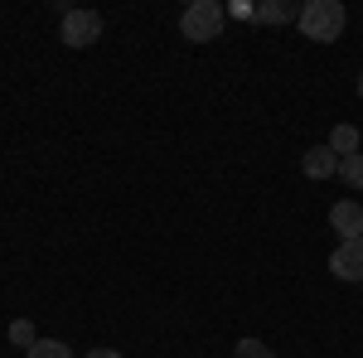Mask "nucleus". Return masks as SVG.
Here are the masks:
<instances>
[{"label": "nucleus", "mask_w": 363, "mask_h": 358, "mask_svg": "<svg viewBox=\"0 0 363 358\" xmlns=\"http://www.w3.org/2000/svg\"><path fill=\"white\" fill-rule=\"evenodd\" d=\"M349 25V10L344 0H306L301 5V34L315 39V44H335Z\"/></svg>", "instance_id": "1"}, {"label": "nucleus", "mask_w": 363, "mask_h": 358, "mask_svg": "<svg viewBox=\"0 0 363 358\" xmlns=\"http://www.w3.org/2000/svg\"><path fill=\"white\" fill-rule=\"evenodd\" d=\"M223 5L218 0H194V5H184V15H179V34L189 39V44H208V39H218L223 34Z\"/></svg>", "instance_id": "2"}, {"label": "nucleus", "mask_w": 363, "mask_h": 358, "mask_svg": "<svg viewBox=\"0 0 363 358\" xmlns=\"http://www.w3.org/2000/svg\"><path fill=\"white\" fill-rule=\"evenodd\" d=\"M58 39L68 49H87L102 39V15L97 10H63V25H58Z\"/></svg>", "instance_id": "3"}, {"label": "nucleus", "mask_w": 363, "mask_h": 358, "mask_svg": "<svg viewBox=\"0 0 363 358\" xmlns=\"http://www.w3.org/2000/svg\"><path fill=\"white\" fill-rule=\"evenodd\" d=\"M330 272H335L339 281H363V237L339 242V247L330 252Z\"/></svg>", "instance_id": "4"}, {"label": "nucleus", "mask_w": 363, "mask_h": 358, "mask_svg": "<svg viewBox=\"0 0 363 358\" xmlns=\"http://www.w3.org/2000/svg\"><path fill=\"white\" fill-rule=\"evenodd\" d=\"M330 228L339 233V242H354V237H363V203H354V198H339L335 208H330Z\"/></svg>", "instance_id": "5"}, {"label": "nucleus", "mask_w": 363, "mask_h": 358, "mask_svg": "<svg viewBox=\"0 0 363 358\" xmlns=\"http://www.w3.org/2000/svg\"><path fill=\"white\" fill-rule=\"evenodd\" d=\"M301 169H306V179H335L339 174V155L330 145H310L306 155H301Z\"/></svg>", "instance_id": "6"}, {"label": "nucleus", "mask_w": 363, "mask_h": 358, "mask_svg": "<svg viewBox=\"0 0 363 358\" xmlns=\"http://www.w3.org/2000/svg\"><path fill=\"white\" fill-rule=\"evenodd\" d=\"M257 20L262 25H291V20L301 25V5H291V0H262L257 5Z\"/></svg>", "instance_id": "7"}, {"label": "nucleus", "mask_w": 363, "mask_h": 358, "mask_svg": "<svg viewBox=\"0 0 363 358\" xmlns=\"http://www.w3.org/2000/svg\"><path fill=\"white\" fill-rule=\"evenodd\" d=\"M325 145H330L339 160H344V155H359V150H363V136H359V126H335Z\"/></svg>", "instance_id": "8"}, {"label": "nucleus", "mask_w": 363, "mask_h": 358, "mask_svg": "<svg viewBox=\"0 0 363 358\" xmlns=\"http://www.w3.org/2000/svg\"><path fill=\"white\" fill-rule=\"evenodd\" d=\"M339 179H344L349 189H363V150H359V155H344V160H339Z\"/></svg>", "instance_id": "9"}, {"label": "nucleus", "mask_w": 363, "mask_h": 358, "mask_svg": "<svg viewBox=\"0 0 363 358\" xmlns=\"http://www.w3.org/2000/svg\"><path fill=\"white\" fill-rule=\"evenodd\" d=\"M25 358H73V349H68L63 339H39V344H34Z\"/></svg>", "instance_id": "10"}, {"label": "nucleus", "mask_w": 363, "mask_h": 358, "mask_svg": "<svg viewBox=\"0 0 363 358\" xmlns=\"http://www.w3.org/2000/svg\"><path fill=\"white\" fill-rule=\"evenodd\" d=\"M10 344H15V349H34V344H39V334H34V325H29V320H15V325H10Z\"/></svg>", "instance_id": "11"}, {"label": "nucleus", "mask_w": 363, "mask_h": 358, "mask_svg": "<svg viewBox=\"0 0 363 358\" xmlns=\"http://www.w3.org/2000/svg\"><path fill=\"white\" fill-rule=\"evenodd\" d=\"M233 358H272V349H267L262 339H238V349H233Z\"/></svg>", "instance_id": "12"}, {"label": "nucleus", "mask_w": 363, "mask_h": 358, "mask_svg": "<svg viewBox=\"0 0 363 358\" xmlns=\"http://www.w3.org/2000/svg\"><path fill=\"white\" fill-rule=\"evenodd\" d=\"M223 15H233V20H257V5L252 0H238V5H223Z\"/></svg>", "instance_id": "13"}, {"label": "nucleus", "mask_w": 363, "mask_h": 358, "mask_svg": "<svg viewBox=\"0 0 363 358\" xmlns=\"http://www.w3.org/2000/svg\"><path fill=\"white\" fill-rule=\"evenodd\" d=\"M87 358H126V354H116V349H87Z\"/></svg>", "instance_id": "14"}, {"label": "nucleus", "mask_w": 363, "mask_h": 358, "mask_svg": "<svg viewBox=\"0 0 363 358\" xmlns=\"http://www.w3.org/2000/svg\"><path fill=\"white\" fill-rule=\"evenodd\" d=\"M359 97H363V73H359Z\"/></svg>", "instance_id": "15"}]
</instances>
